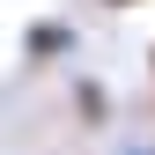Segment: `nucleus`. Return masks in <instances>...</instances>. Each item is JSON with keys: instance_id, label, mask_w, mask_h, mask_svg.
I'll return each mask as SVG.
<instances>
[{"instance_id": "1", "label": "nucleus", "mask_w": 155, "mask_h": 155, "mask_svg": "<svg viewBox=\"0 0 155 155\" xmlns=\"http://www.w3.org/2000/svg\"><path fill=\"white\" fill-rule=\"evenodd\" d=\"M74 52V22H30L22 30V67H52Z\"/></svg>"}, {"instance_id": "2", "label": "nucleus", "mask_w": 155, "mask_h": 155, "mask_svg": "<svg viewBox=\"0 0 155 155\" xmlns=\"http://www.w3.org/2000/svg\"><path fill=\"white\" fill-rule=\"evenodd\" d=\"M74 111H81L89 133H104V126H111V89H96L89 74H81V81H74Z\"/></svg>"}, {"instance_id": "3", "label": "nucleus", "mask_w": 155, "mask_h": 155, "mask_svg": "<svg viewBox=\"0 0 155 155\" xmlns=\"http://www.w3.org/2000/svg\"><path fill=\"white\" fill-rule=\"evenodd\" d=\"M104 8H118V15H126V8H148V0H104Z\"/></svg>"}, {"instance_id": "4", "label": "nucleus", "mask_w": 155, "mask_h": 155, "mask_svg": "<svg viewBox=\"0 0 155 155\" xmlns=\"http://www.w3.org/2000/svg\"><path fill=\"white\" fill-rule=\"evenodd\" d=\"M148 81H155V52H148Z\"/></svg>"}, {"instance_id": "5", "label": "nucleus", "mask_w": 155, "mask_h": 155, "mask_svg": "<svg viewBox=\"0 0 155 155\" xmlns=\"http://www.w3.org/2000/svg\"><path fill=\"white\" fill-rule=\"evenodd\" d=\"M126 155H148V148H126Z\"/></svg>"}, {"instance_id": "6", "label": "nucleus", "mask_w": 155, "mask_h": 155, "mask_svg": "<svg viewBox=\"0 0 155 155\" xmlns=\"http://www.w3.org/2000/svg\"><path fill=\"white\" fill-rule=\"evenodd\" d=\"M148 155H155V148H148Z\"/></svg>"}]
</instances>
